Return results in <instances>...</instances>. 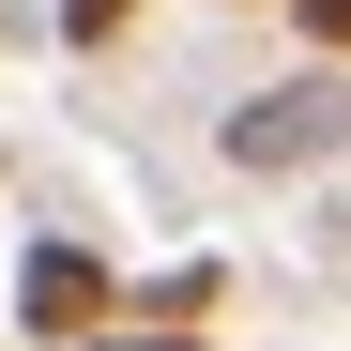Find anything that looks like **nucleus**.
Returning <instances> with one entry per match:
<instances>
[{"mask_svg": "<svg viewBox=\"0 0 351 351\" xmlns=\"http://www.w3.org/2000/svg\"><path fill=\"white\" fill-rule=\"evenodd\" d=\"M107 321H123V290H107L92 245H31V260H16V336H31V351H92Z\"/></svg>", "mask_w": 351, "mask_h": 351, "instance_id": "2", "label": "nucleus"}, {"mask_svg": "<svg viewBox=\"0 0 351 351\" xmlns=\"http://www.w3.org/2000/svg\"><path fill=\"white\" fill-rule=\"evenodd\" d=\"M123 16H138V0H46V31H62V46H107Z\"/></svg>", "mask_w": 351, "mask_h": 351, "instance_id": "3", "label": "nucleus"}, {"mask_svg": "<svg viewBox=\"0 0 351 351\" xmlns=\"http://www.w3.org/2000/svg\"><path fill=\"white\" fill-rule=\"evenodd\" d=\"M321 153H351V62L275 77V92L229 107V168H321Z\"/></svg>", "mask_w": 351, "mask_h": 351, "instance_id": "1", "label": "nucleus"}, {"mask_svg": "<svg viewBox=\"0 0 351 351\" xmlns=\"http://www.w3.org/2000/svg\"><path fill=\"white\" fill-rule=\"evenodd\" d=\"M290 16H306V31L336 46V62H351V0H290Z\"/></svg>", "mask_w": 351, "mask_h": 351, "instance_id": "4", "label": "nucleus"}, {"mask_svg": "<svg viewBox=\"0 0 351 351\" xmlns=\"http://www.w3.org/2000/svg\"><path fill=\"white\" fill-rule=\"evenodd\" d=\"M92 351H199V336H153V321H107Z\"/></svg>", "mask_w": 351, "mask_h": 351, "instance_id": "5", "label": "nucleus"}, {"mask_svg": "<svg viewBox=\"0 0 351 351\" xmlns=\"http://www.w3.org/2000/svg\"><path fill=\"white\" fill-rule=\"evenodd\" d=\"M0 46H16V0H0Z\"/></svg>", "mask_w": 351, "mask_h": 351, "instance_id": "6", "label": "nucleus"}]
</instances>
